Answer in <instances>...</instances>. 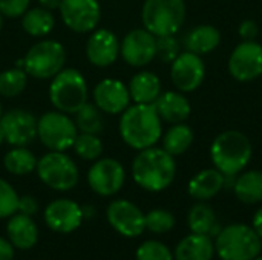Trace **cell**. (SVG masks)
Masks as SVG:
<instances>
[{
	"mask_svg": "<svg viewBox=\"0 0 262 260\" xmlns=\"http://www.w3.org/2000/svg\"><path fill=\"white\" fill-rule=\"evenodd\" d=\"M161 118L154 104L129 106L120 118V136L134 150L154 147L163 136Z\"/></svg>",
	"mask_w": 262,
	"mask_h": 260,
	"instance_id": "cell-1",
	"label": "cell"
},
{
	"mask_svg": "<svg viewBox=\"0 0 262 260\" xmlns=\"http://www.w3.org/2000/svg\"><path fill=\"white\" fill-rule=\"evenodd\" d=\"M177 176L175 156L163 147L140 150L132 162V178L143 190L158 193L170 187Z\"/></svg>",
	"mask_w": 262,
	"mask_h": 260,
	"instance_id": "cell-2",
	"label": "cell"
},
{
	"mask_svg": "<svg viewBox=\"0 0 262 260\" xmlns=\"http://www.w3.org/2000/svg\"><path fill=\"white\" fill-rule=\"evenodd\" d=\"M253 147L249 136L239 130L220 133L210 146V159L224 176H236L250 162Z\"/></svg>",
	"mask_w": 262,
	"mask_h": 260,
	"instance_id": "cell-3",
	"label": "cell"
},
{
	"mask_svg": "<svg viewBox=\"0 0 262 260\" xmlns=\"http://www.w3.org/2000/svg\"><path fill=\"white\" fill-rule=\"evenodd\" d=\"M262 251V239L246 224H232L215 236V253L221 260H253Z\"/></svg>",
	"mask_w": 262,
	"mask_h": 260,
	"instance_id": "cell-4",
	"label": "cell"
},
{
	"mask_svg": "<svg viewBox=\"0 0 262 260\" xmlns=\"http://www.w3.org/2000/svg\"><path fill=\"white\" fill-rule=\"evenodd\" d=\"M49 100L55 110L74 115L88 103V83L74 67H63L49 84Z\"/></svg>",
	"mask_w": 262,
	"mask_h": 260,
	"instance_id": "cell-5",
	"label": "cell"
},
{
	"mask_svg": "<svg viewBox=\"0 0 262 260\" xmlns=\"http://www.w3.org/2000/svg\"><path fill=\"white\" fill-rule=\"evenodd\" d=\"M186 20L184 0H144L141 8L143 28L155 37L175 35Z\"/></svg>",
	"mask_w": 262,
	"mask_h": 260,
	"instance_id": "cell-6",
	"label": "cell"
},
{
	"mask_svg": "<svg viewBox=\"0 0 262 260\" xmlns=\"http://www.w3.org/2000/svg\"><path fill=\"white\" fill-rule=\"evenodd\" d=\"M66 63L64 46L57 40H40L34 43L23 57V69L28 77L37 80L54 78Z\"/></svg>",
	"mask_w": 262,
	"mask_h": 260,
	"instance_id": "cell-7",
	"label": "cell"
},
{
	"mask_svg": "<svg viewBox=\"0 0 262 260\" xmlns=\"http://www.w3.org/2000/svg\"><path fill=\"white\" fill-rule=\"evenodd\" d=\"M35 170L40 181L55 192H69L80 179L77 164L64 152L49 150L37 161Z\"/></svg>",
	"mask_w": 262,
	"mask_h": 260,
	"instance_id": "cell-8",
	"label": "cell"
},
{
	"mask_svg": "<svg viewBox=\"0 0 262 260\" xmlns=\"http://www.w3.org/2000/svg\"><path fill=\"white\" fill-rule=\"evenodd\" d=\"M78 135L74 120L60 110L45 112L37 120V138L48 149L54 152H66L72 149Z\"/></svg>",
	"mask_w": 262,
	"mask_h": 260,
	"instance_id": "cell-9",
	"label": "cell"
},
{
	"mask_svg": "<svg viewBox=\"0 0 262 260\" xmlns=\"http://www.w3.org/2000/svg\"><path fill=\"white\" fill-rule=\"evenodd\" d=\"M126 181V170L123 164L114 158H98L88 172V184L91 190L100 196L117 195Z\"/></svg>",
	"mask_w": 262,
	"mask_h": 260,
	"instance_id": "cell-10",
	"label": "cell"
},
{
	"mask_svg": "<svg viewBox=\"0 0 262 260\" xmlns=\"http://www.w3.org/2000/svg\"><path fill=\"white\" fill-rule=\"evenodd\" d=\"M230 75L241 83L253 81L262 75V44L255 40H243L230 54Z\"/></svg>",
	"mask_w": 262,
	"mask_h": 260,
	"instance_id": "cell-11",
	"label": "cell"
},
{
	"mask_svg": "<svg viewBox=\"0 0 262 260\" xmlns=\"http://www.w3.org/2000/svg\"><path fill=\"white\" fill-rule=\"evenodd\" d=\"M58 11L66 28L77 34L92 32L101 18L98 0H61Z\"/></svg>",
	"mask_w": 262,
	"mask_h": 260,
	"instance_id": "cell-12",
	"label": "cell"
},
{
	"mask_svg": "<svg viewBox=\"0 0 262 260\" xmlns=\"http://www.w3.org/2000/svg\"><path fill=\"white\" fill-rule=\"evenodd\" d=\"M144 213L127 199H115L107 205L106 218L109 225L124 238H138L146 230Z\"/></svg>",
	"mask_w": 262,
	"mask_h": 260,
	"instance_id": "cell-13",
	"label": "cell"
},
{
	"mask_svg": "<svg viewBox=\"0 0 262 260\" xmlns=\"http://www.w3.org/2000/svg\"><path fill=\"white\" fill-rule=\"evenodd\" d=\"M5 143L12 147H26L37 138V118L25 109H9L0 116Z\"/></svg>",
	"mask_w": 262,
	"mask_h": 260,
	"instance_id": "cell-14",
	"label": "cell"
},
{
	"mask_svg": "<svg viewBox=\"0 0 262 260\" xmlns=\"http://www.w3.org/2000/svg\"><path fill=\"white\" fill-rule=\"evenodd\" d=\"M120 55L132 67H144L157 58V37L144 28L132 29L120 43Z\"/></svg>",
	"mask_w": 262,
	"mask_h": 260,
	"instance_id": "cell-15",
	"label": "cell"
},
{
	"mask_svg": "<svg viewBox=\"0 0 262 260\" xmlns=\"http://www.w3.org/2000/svg\"><path fill=\"white\" fill-rule=\"evenodd\" d=\"M206 77V66L201 55L190 51L180 52L170 63V78L180 92L196 90Z\"/></svg>",
	"mask_w": 262,
	"mask_h": 260,
	"instance_id": "cell-16",
	"label": "cell"
},
{
	"mask_svg": "<svg viewBox=\"0 0 262 260\" xmlns=\"http://www.w3.org/2000/svg\"><path fill=\"white\" fill-rule=\"evenodd\" d=\"M43 219L52 231L60 234H69L81 227L84 213L75 201L60 198L46 205Z\"/></svg>",
	"mask_w": 262,
	"mask_h": 260,
	"instance_id": "cell-17",
	"label": "cell"
},
{
	"mask_svg": "<svg viewBox=\"0 0 262 260\" xmlns=\"http://www.w3.org/2000/svg\"><path fill=\"white\" fill-rule=\"evenodd\" d=\"M94 104L107 115H121L130 104L129 87L115 78L101 80L92 92Z\"/></svg>",
	"mask_w": 262,
	"mask_h": 260,
	"instance_id": "cell-18",
	"label": "cell"
},
{
	"mask_svg": "<svg viewBox=\"0 0 262 260\" xmlns=\"http://www.w3.org/2000/svg\"><path fill=\"white\" fill-rule=\"evenodd\" d=\"M120 55L118 37L106 28L94 29L86 41V57L97 67L112 66Z\"/></svg>",
	"mask_w": 262,
	"mask_h": 260,
	"instance_id": "cell-19",
	"label": "cell"
},
{
	"mask_svg": "<svg viewBox=\"0 0 262 260\" xmlns=\"http://www.w3.org/2000/svg\"><path fill=\"white\" fill-rule=\"evenodd\" d=\"M6 234L8 241L17 250H31L38 241L37 224L34 222L32 216H26L23 213H15L8 218Z\"/></svg>",
	"mask_w": 262,
	"mask_h": 260,
	"instance_id": "cell-20",
	"label": "cell"
},
{
	"mask_svg": "<svg viewBox=\"0 0 262 260\" xmlns=\"http://www.w3.org/2000/svg\"><path fill=\"white\" fill-rule=\"evenodd\" d=\"M161 121L169 124L184 123L192 112V106L189 100L180 90H169L161 93L154 103Z\"/></svg>",
	"mask_w": 262,
	"mask_h": 260,
	"instance_id": "cell-21",
	"label": "cell"
},
{
	"mask_svg": "<svg viewBox=\"0 0 262 260\" xmlns=\"http://www.w3.org/2000/svg\"><path fill=\"white\" fill-rule=\"evenodd\" d=\"M224 185H226V176L213 167L198 172L189 181L187 192L193 199L200 202H206L215 198L224 188Z\"/></svg>",
	"mask_w": 262,
	"mask_h": 260,
	"instance_id": "cell-22",
	"label": "cell"
},
{
	"mask_svg": "<svg viewBox=\"0 0 262 260\" xmlns=\"http://www.w3.org/2000/svg\"><path fill=\"white\" fill-rule=\"evenodd\" d=\"M215 256L213 238L192 233L180 241L173 251L175 260H212Z\"/></svg>",
	"mask_w": 262,
	"mask_h": 260,
	"instance_id": "cell-23",
	"label": "cell"
},
{
	"mask_svg": "<svg viewBox=\"0 0 262 260\" xmlns=\"http://www.w3.org/2000/svg\"><path fill=\"white\" fill-rule=\"evenodd\" d=\"M130 100L135 104H154L161 95V80L157 74L141 70L130 78L129 83Z\"/></svg>",
	"mask_w": 262,
	"mask_h": 260,
	"instance_id": "cell-24",
	"label": "cell"
},
{
	"mask_svg": "<svg viewBox=\"0 0 262 260\" xmlns=\"http://www.w3.org/2000/svg\"><path fill=\"white\" fill-rule=\"evenodd\" d=\"M187 224L192 233L210 238H215L221 230L215 210L206 202H198L190 208L187 215Z\"/></svg>",
	"mask_w": 262,
	"mask_h": 260,
	"instance_id": "cell-25",
	"label": "cell"
},
{
	"mask_svg": "<svg viewBox=\"0 0 262 260\" xmlns=\"http://www.w3.org/2000/svg\"><path fill=\"white\" fill-rule=\"evenodd\" d=\"M221 41V34L220 31L212 26V25H200L195 26L186 37V49L198 54V55H206L210 54L218 48Z\"/></svg>",
	"mask_w": 262,
	"mask_h": 260,
	"instance_id": "cell-26",
	"label": "cell"
},
{
	"mask_svg": "<svg viewBox=\"0 0 262 260\" xmlns=\"http://www.w3.org/2000/svg\"><path fill=\"white\" fill-rule=\"evenodd\" d=\"M235 196L247 205L262 202V172L247 170L241 173L233 184Z\"/></svg>",
	"mask_w": 262,
	"mask_h": 260,
	"instance_id": "cell-27",
	"label": "cell"
},
{
	"mask_svg": "<svg viewBox=\"0 0 262 260\" xmlns=\"http://www.w3.org/2000/svg\"><path fill=\"white\" fill-rule=\"evenodd\" d=\"M54 26H55V18L52 11H48L41 6L28 9L21 15V28L31 37L43 38L52 32Z\"/></svg>",
	"mask_w": 262,
	"mask_h": 260,
	"instance_id": "cell-28",
	"label": "cell"
},
{
	"mask_svg": "<svg viewBox=\"0 0 262 260\" xmlns=\"http://www.w3.org/2000/svg\"><path fill=\"white\" fill-rule=\"evenodd\" d=\"M193 143V130L184 123L172 124L163 135V149L172 156L186 153Z\"/></svg>",
	"mask_w": 262,
	"mask_h": 260,
	"instance_id": "cell-29",
	"label": "cell"
},
{
	"mask_svg": "<svg viewBox=\"0 0 262 260\" xmlns=\"http://www.w3.org/2000/svg\"><path fill=\"white\" fill-rule=\"evenodd\" d=\"M35 155L26 147H12L3 156V167L14 176H25L37 169Z\"/></svg>",
	"mask_w": 262,
	"mask_h": 260,
	"instance_id": "cell-30",
	"label": "cell"
},
{
	"mask_svg": "<svg viewBox=\"0 0 262 260\" xmlns=\"http://www.w3.org/2000/svg\"><path fill=\"white\" fill-rule=\"evenodd\" d=\"M75 115V126L81 133L100 135L104 130V116L103 112L92 103H86Z\"/></svg>",
	"mask_w": 262,
	"mask_h": 260,
	"instance_id": "cell-31",
	"label": "cell"
},
{
	"mask_svg": "<svg viewBox=\"0 0 262 260\" xmlns=\"http://www.w3.org/2000/svg\"><path fill=\"white\" fill-rule=\"evenodd\" d=\"M28 84V74L25 69L12 67L0 72V97L14 98L18 97Z\"/></svg>",
	"mask_w": 262,
	"mask_h": 260,
	"instance_id": "cell-32",
	"label": "cell"
},
{
	"mask_svg": "<svg viewBox=\"0 0 262 260\" xmlns=\"http://www.w3.org/2000/svg\"><path fill=\"white\" fill-rule=\"evenodd\" d=\"M72 149L75 155L83 161H97L103 155V143L98 138V135H92V133L80 132L74 141Z\"/></svg>",
	"mask_w": 262,
	"mask_h": 260,
	"instance_id": "cell-33",
	"label": "cell"
},
{
	"mask_svg": "<svg viewBox=\"0 0 262 260\" xmlns=\"http://www.w3.org/2000/svg\"><path fill=\"white\" fill-rule=\"evenodd\" d=\"M146 230L155 233V234H164L173 230L175 227V216L164 208H155L150 210L146 216Z\"/></svg>",
	"mask_w": 262,
	"mask_h": 260,
	"instance_id": "cell-34",
	"label": "cell"
},
{
	"mask_svg": "<svg viewBox=\"0 0 262 260\" xmlns=\"http://www.w3.org/2000/svg\"><path fill=\"white\" fill-rule=\"evenodd\" d=\"M137 260H175L173 253L163 242L158 241H146L143 242L135 253Z\"/></svg>",
	"mask_w": 262,
	"mask_h": 260,
	"instance_id": "cell-35",
	"label": "cell"
},
{
	"mask_svg": "<svg viewBox=\"0 0 262 260\" xmlns=\"http://www.w3.org/2000/svg\"><path fill=\"white\" fill-rule=\"evenodd\" d=\"M18 195L15 188L5 179H0V219H8L17 213Z\"/></svg>",
	"mask_w": 262,
	"mask_h": 260,
	"instance_id": "cell-36",
	"label": "cell"
},
{
	"mask_svg": "<svg viewBox=\"0 0 262 260\" xmlns=\"http://www.w3.org/2000/svg\"><path fill=\"white\" fill-rule=\"evenodd\" d=\"M180 54V43L175 35L157 37V57L164 63H172Z\"/></svg>",
	"mask_w": 262,
	"mask_h": 260,
	"instance_id": "cell-37",
	"label": "cell"
},
{
	"mask_svg": "<svg viewBox=\"0 0 262 260\" xmlns=\"http://www.w3.org/2000/svg\"><path fill=\"white\" fill-rule=\"evenodd\" d=\"M31 0H0V14L8 18H18L29 9Z\"/></svg>",
	"mask_w": 262,
	"mask_h": 260,
	"instance_id": "cell-38",
	"label": "cell"
},
{
	"mask_svg": "<svg viewBox=\"0 0 262 260\" xmlns=\"http://www.w3.org/2000/svg\"><path fill=\"white\" fill-rule=\"evenodd\" d=\"M37 211H38V202L35 201L34 196H31V195L18 196V208H17V213H23L26 216H34Z\"/></svg>",
	"mask_w": 262,
	"mask_h": 260,
	"instance_id": "cell-39",
	"label": "cell"
},
{
	"mask_svg": "<svg viewBox=\"0 0 262 260\" xmlns=\"http://www.w3.org/2000/svg\"><path fill=\"white\" fill-rule=\"evenodd\" d=\"M238 32L243 40H255L259 34V28L255 20L247 18V20L241 21V25L238 26Z\"/></svg>",
	"mask_w": 262,
	"mask_h": 260,
	"instance_id": "cell-40",
	"label": "cell"
},
{
	"mask_svg": "<svg viewBox=\"0 0 262 260\" xmlns=\"http://www.w3.org/2000/svg\"><path fill=\"white\" fill-rule=\"evenodd\" d=\"M0 260H14V247L5 238H0Z\"/></svg>",
	"mask_w": 262,
	"mask_h": 260,
	"instance_id": "cell-41",
	"label": "cell"
},
{
	"mask_svg": "<svg viewBox=\"0 0 262 260\" xmlns=\"http://www.w3.org/2000/svg\"><path fill=\"white\" fill-rule=\"evenodd\" d=\"M252 228L256 231V234L262 239V207L259 210H256V213H255V216H253Z\"/></svg>",
	"mask_w": 262,
	"mask_h": 260,
	"instance_id": "cell-42",
	"label": "cell"
},
{
	"mask_svg": "<svg viewBox=\"0 0 262 260\" xmlns=\"http://www.w3.org/2000/svg\"><path fill=\"white\" fill-rule=\"evenodd\" d=\"M60 3L61 0H38V5L48 11H54V9H58L60 8Z\"/></svg>",
	"mask_w": 262,
	"mask_h": 260,
	"instance_id": "cell-43",
	"label": "cell"
},
{
	"mask_svg": "<svg viewBox=\"0 0 262 260\" xmlns=\"http://www.w3.org/2000/svg\"><path fill=\"white\" fill-rule=\"evenodd\" d=\"M3 143H5V135H3V130H2V127H0V147H2Z\"/></svg>",
	"mask_w": 262,
	"mask_h": 260,
	"instance_id": "cell-44",
	"label": "cell"
},
{
	"mask_svg": "<svg viewBox=\"0 0 262 260\" xmlns=\"http://www.w3.org/2000/svg\"><path fill=\"white\" fill-rule=\"evenodd\" d=\"M2 26H3V15L0 14V29H2Z\"/></svg>",
	"mask_w": 262,
	"mask_h": 260,
	"instance_id": "cell-45",
	"label": "cell"
},
{
	"mask_svg": "<svg viewBox=\"0 0 262 260\" xmlns=\"http://www.w3.org/2000/svg\"><path fill=\"white\" fill-rule=\"evenodd\" d=\"M3 115V107H2V101H0V116Z\"/></svg>",
	"mask_w": 262,
	"mask_h": 260,
	"instance_id": "cell-46",
	"label": "cell"
},
{
	"mask_svg": "<svg viewBox=\"0 0 262 260\" xmlns=\"http://www.w3.org/2000/svg\"><path fill=\"white\" fill-rule=\"evenodd\" d=\"M253 260H262V256H261V254H259L258 257H255V259H253Z\"/></svg>",
	"mask_w": 262,
	"mask_h": 260,
	"instance_id": "cell-47",
	"label": "cell"
}]
</instances>
